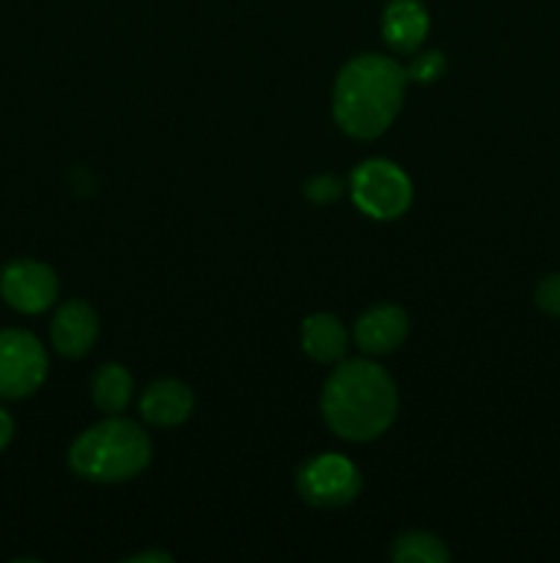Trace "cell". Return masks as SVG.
<instances>
[{"instance_id": "6da1fadb", "label": "cell", "mask_w": 560, "mask_h": 563, "mask_svg": "<svg viewBox=\"0 0 560 563\" xmlns=\"http://www.w3.org/2000/svg\"><path fill=\"white\" fill-rule=\"evenodd\" d=\"M399 412L393 377L373 361H346L327 377L322 390L324 423L338 438L368 443L382 438Z\"/></svg>"}, {"instance_id": "7a4b0ae2", "label": "cell", "mask_w": 560, "mask_h": 563, "mask_svg": "<svg viewBox=\"0 0 560 563\" xmlns=\"http://www.w3.org/2000/svg\"><path fill=\"white\" fill-rule=\"evenodd\" d=\"M406 69L388 55H357L333 88V115L340 132L357 141H373L399 115L406 93Z\"/></svg>"}, {"instance_id": "3957f363", "label": "cell", "mask_w": 560, "mask_h": 563, "mask_svg": "<svg viewBox=\"0 0 560 563\" xmlns=\"http://www.w3.org/2000/svg\"><path fill=\"white\" fill-rule=\"evenodd\" d=\"M152 462V440L135 421L110 416L71 443L69 467L97 484H119L141 476Z\"/></svg>"}, {"instance_id": "277c9868", "label": "cell", "mask_w": 560, "mask_h": 563, "mask_svg": "<svg viewBox=\"0 0 560 563\" xmlns=\"http://www.w3.org/2000/svg\"><path fill=\"white\" fill-rule=\"evenodd\" d=\"M351 201L373 220H395L412 207V181L395 163L382 157L366 159L349 179Z\"/></svg>"}, {"instance_id": "5b68a950", "label": "cell", "mask_w": 560, "mask_h": 563, "mask_svg": "<svg viewBox=\"0 0 560 563\" xmlns=\"http://www.w3.org/2000/svg\"><path fill=\"white\" fill-rule=\"evenodd\" d=\"M49 372L47 350L27 330H0V399L36 394Z\"/></svg>"}, {"instance_id": "8992f818", "label": "cell", "mask_w": 560, "mask_h": 563, "mask_svg": "<svg viewBox=\"0 0 560 563\" xmlns=\"http://www.w3.org/2000/svg\"><path fill=\"white\" fill-rule=\"evenodd\" d=\"M362 476L351 460L340 454H318L296 473V493L318 509H338L360 495Z\"/></svg>"}, {"instance_id": "52a82bcc", "label": "cell", "mask_w": 560, "mask_h": 563, "mask_svg": "<svg viewBox=\"0 0 560 563\" xmlns=\"http://www.w3.org/2000/svg\"><path fill=\"white\" fill-rule=\"evenodd\" d=\"M60 291L58 273L36 258H14L0 269V297L14 311L44 313L55 306Z\"/></svg>"}, {"instance_id": "ba28073f", "label": "cell", "mask_w": 560, "mask_h": 563, "mask_svg": "<svg viewBox=\"0 0 560 563\" xmlns=\"http://www.w3.org/2000/svg\"><path fill=\"white\" fill-rule=\"evenodd\" d=\"M49 339L58 355L82 357L99 339V317L86 300H69L58 308L49 324Z\"/></svg>"}, {"instance_id": "9c48e42d", "label": "cell", "mask_w": 560, "mask_h": 563, "mask_svg": "<svg viewBox=\"0 0 560 563\" xmlns=\"http://www.w3.org/2000/svg\"><path fill=\"white\" fill-rule=\"evenodd\" d=\"M410 335V317L399 306H373L355 324V341L366 355H388L395 352Z\"/></svg>"}, {"instance_id": "30bf717a", "label": "cell", "mask_w": 560, "mask_h": 563, "mask_svg": "<svg viewBox=\"0 0 560 563\" xmlns=\"http://www.w3.org/2000/svg\"><path fill=\"white\" fill-rule=\"evenodd\" d=\"M192 410H195L192 388L173 377L157 379L141 396V418L159 429L181 427L192 416Z\"/></svg>"}, {"instance_id": "8fae6325", "label": "cell", "mask_w": 560, "mask_h": 563, "mask_svg": "<svg viewBox=\"0 0 560 563\" xmlns=\"http://www.w3.org/2000/svg\"><path fill=\"white\" fill-rule=\"evenodd\" d=\"M428 9L421 0H390L382 14V38L390 49L412 55L428 36Z\"/></svg>"}, {"instance_id": "7c38bea8", "label": "cell", "mask_w": 560, "mask_h": 563, "mask_svg": "<svg viewBox=\"0 0 560 563\" xmlns=\"http://www.w3.org/2000/svg\"><path fill=\"white\" fill-rule=\"evenodd\" d=\"M346 328L333 313H311L302 322V350L316 363H338L346 355Z\"/></svg>"}, {"instance_id": "4fadbf2b", "label": "cell", "mask_w": 560, "mask_h": 563, "mask_svg": "<svg viewBox=\"0 0 560 563\" xmlns=\"http://www.w3.org/2000/svg\"><path fill=\"white\" fill-rule=\"evenodd\" d=\"M91 396L104 416H121L132 399V374L119 363H104L93 374Z\"/></svg>"}, {"instance_id": "5bb4252c", "label": "cell", "mask_w": 560, "mask_h": 563, "mask_svg": "<svg viewBox=\"0 0 560 563\" xmlns=\"http://www.w3.org/2000/svg\"><path fill=\"white\" fill-rule=\"evenodd\" d=\"M390 559L395 563H448L450 550L434 533L412 531L395 539Z\"/></svg>"}, {"instance_id": "9a60e30c", "label": "cell", "mask_w": 560, "mask_h": 563, "mask_svg": "<svg viewBox=\"0 0 560 563\" xmlns=\"http://www.w3.org/2000/svg\"><path fill=\"white\" fill-rule=\"evenodd\" d=\"M448 69V60L439 49H432V53H421L412 58V64L406 66V80L417 82V86H432Z\"/></svg>"}, {"instance_id": "2e32d148", "label": "cell", "mask_w": 560, "mask_h": 563, "mask_svg": "<svg viewBox=\"0 0 560 563\" xmlns=\"http://www.w3.org/2000/svg\"><path fill=\"white\" fill-rule=\"evenodd\" d=\"M344 181L333 174H318L313 176L305 185V198L313 203H333L344 196Z\"/></svg>"}, {"instance_id": "e0dca14e", "label": "cell", "mask_w": 560, "mask_h": 563, "mask_svg": "<svg viewBox=\"0 0 560 563\" xmlns=\"http://www.w3.org/2000/svg\"><path fill=\"white\" fill-rule=\"evenodd\" d=\"M533 300H536L538 311L547 313V317L560 319V273L547 275V278L536 286V297H533Z\"/></svg>"}, {"instance_id": "ac0fdd59", "label": "cell", "mask_w": 560, "mask_h": 563, "mask_svg": "<svg viewBox=\"0 0 560 563\" xmlns=\"http://www.w3.org/2000/svg\"><path fill=\"white\" fill-rule=\"evenodd\" d=\"M11 440H14V418L0 407V451L9 449Z\"/></svg>"}, {"instance_id": "d6986e66", "label": "cell", "mask_w": 560, "mask_h": 563, "mask_svg": "<svg viewBox=\"0 0 560 563\" xmlns=\"http://www.w3.org/2000/svg\"><path fill=\"white\" fill-rule=\"evenodd\" d=\"M126 561H132V563H143V561L168 563V561H173V555H170V553H137V555H132V559H126Z\"/></svg>"}]
</instances>
